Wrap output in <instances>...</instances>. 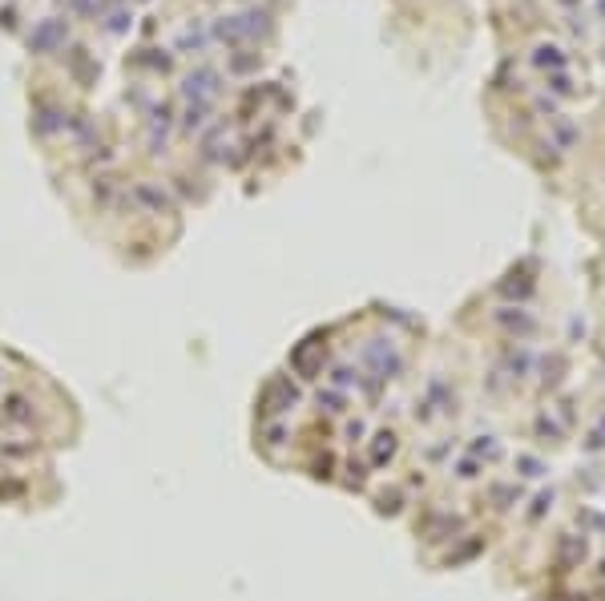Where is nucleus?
<instances>
[{
    "mask_svg": "<svg viewBox=\"0 0 605 601\" xmlns=\"http://www.w3.org/2000/svg\"><path fill=\"white\" fill-rule=\"evenodd\" d=\"M214 85H218V73H214V69H198V73L186 77V93H190V97H194V93H214Z\"/></svg>",
    "mask_w": 605,
    "mask_h": 601,
    "instance_id": "f03ea898",
    "label": "nucleus"
},
{
    "mask_svg": "<svg viewBox=\"0 0 605 601\" xmlns=\"http://www.w3.org/2000/svg\"><path fill=\"white\" fill-rule=\"evenodd\" d=\"M561 4H577V0H561Z\"/></svg>",
    "mask_w": 605,
    "mask_h": 601,
    "instance_id": "7ed1b4c3",
    "label": "nucleus"
},
{
    "mask_svg": "<svg viewBox=\"0 0 605 601\" xmlns=\"http://www.w3.org/2000/svg\"><path fill=\"white\" fill-rule=\"evenodd\" d=\"M65 36H69V29L61 25V20H41V25L33 29V36H29V49L33 53H53V49L65 45Z\"/></svg>",
    "mask_w": 605,
    "mask_h": 601,
    "instance_id": "f257e3e1",
    "label": "nucleus"
},
{
    "mask_svg": "<svg viewBox=\"0 0 605 601\" xmlns=\"http://www.w3.org/2000/svg\"><path fill=\"white\" fill-rule=\"evenodd\" d=\"M601 8H605V4H601Z\"/></svg>",
    "mask_w": 605,
    "mask_h": 601,
    "instance_id": "20e7f679",
    "label": "nucleus"
}]
</instances>
